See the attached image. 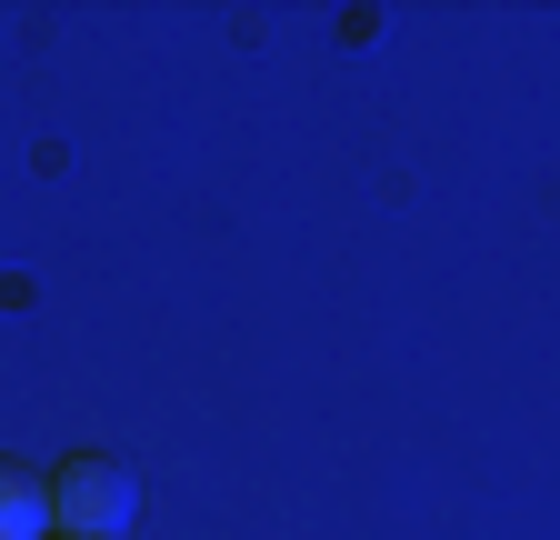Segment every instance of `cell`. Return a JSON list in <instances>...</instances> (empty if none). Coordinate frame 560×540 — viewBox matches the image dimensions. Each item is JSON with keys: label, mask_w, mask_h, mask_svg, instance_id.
Returning a JSON list of instances; mask_svg holds the SVG:
<instances>
[{"label": "cell", "mask_w": 560, "mask_h": 540, "mask_svg": "<svg viewBox=\"0 0 560 540\" xmlns=\"http://www.w3.org/2000/svg\"><path fill=\"white\" fill-rule=\"evenodd\" d=\"M40 501H50V540H130V520H140V470L120 450L81 441V450H60L40 470Z\"/></svg>", "instance_id": "6da1fadb"}, {"label": "cell", "mask_w": 560, "mask_h": 540, "mask_svg": "<svg viewBox=\"0 0 560 540\" xmlns=\"http://www.w3.org/2000/svg\"><path fill=\"white\" fill-rule=\"evenodd\" d=\"M0 540H50V501H40V470L0 450Z\"/></svg>", "instance_id": "7a4b0ae2"}]
</instances>
